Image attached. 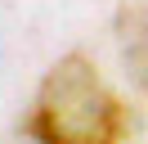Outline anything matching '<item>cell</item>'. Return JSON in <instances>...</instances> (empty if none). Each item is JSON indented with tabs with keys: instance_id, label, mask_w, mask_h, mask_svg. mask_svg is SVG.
<instances>
[{
	"instance_id": "3957f363",
	"label": "cell",
	"mask_w": 148,
	"mask_h": 144,
	"mask_svg": "<svg viewBox=\"0 0 148 144\" xmlns=\"http://www.w3.org/2000/svg\"><path fill=\"white\" fill-rule=\"evenodd\" d=\"M23 144H45V140H36V135H32V131H27V135H23Z\"/></svg>"
},
{
	"instance_id": "6da1fadb",
	"label": "cell",
	"mask_w": 148,
	"mask_h": 144,
	"mask_svg": "<svg viewBox=\"0 0 148 144\" xmlns=\"http://www.w3.org/2000/svg\"><path fill=\"white\" fill-rule=\"evenodd\" d=\"M27 131L45 144H121L130 131V108L85 54H63L36 90Z\"/></svg>"
},
{
	"instance_id": "7a4b0ae2",
	"label": "cell",
	"mask_w": 148,
	"mask_h": 144,
	"mask_svg": "<svg viewBox=\"0 0 148 144\" xmlns=\"http://www.w3.org/2000/svg\"><path fill=\"white\" fill-rule=\"evenodd\" d=\"M112 32H117V50H121L130 81L139 90H148V0L121 5L117 18H112Z\"/></svg>"
}]
</instances>
